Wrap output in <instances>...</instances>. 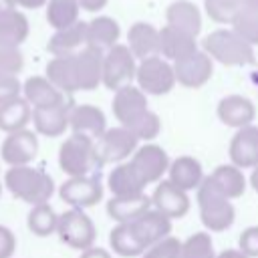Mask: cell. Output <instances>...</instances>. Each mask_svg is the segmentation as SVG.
<instances>
[{
	"label": "cell",
	"mask_w": 258,
	"mask_h": 258,
	"mask_svg": "<svg viewBox=\"0 0 258 258\" xmlns=\"http://www.w3.org/2000/svg\"><path fill=\"white\" fill-rule=\"evenodd\" d=\"M4 185L16 200L26 202L30 206L48 204L50 196L54 194L52 177L46 171L36 169L32 165L10 167L4 173Z\"/></svg>",
	"instance_id": "obj_1"
},
{
	"label": "cell",
	"mask_w": 258,
	"mask_h": 258,
	"mask_svg": "<svg viewBox=\"0 0 258 258\" xmlns=\"http://www.w3.org/2000/svg\"><path fill=\"white\" fill-rule=\"evenodd\" d=\"M198 208H200V218L202 224L210 232H224L234 224L236 212L232 202L216 187V183L208 177L198 187Z\"/></svg>",
	"instance_id": "obj_2"
},
{
	"label": "cell",
	"mask_w": 258,
	"mask_h": 258,
	"mask_svg": "<svg viewBox=\"0 0 258 258\" xmlns=\"http://www.w3.org/2000/svg\"><path fill=\"white\" fill-rule=\"evenodd\" d=\"M204 50L212 60L226 67H244L254 62V46L240 38L232 28H218L204 38Z\"/></svg>",
	"instance_id": "obj_3"
},
{
	"label": "cell",
	"mask_w": 258,
	"mask_h": 258,
	"mask_svg": "<svg viewBox=\"0 0 258 258\" xmlns=\"http://www.w3.org/2000/svg\"><path fill=\"white\" fill-rule=\"evenodd\" d=\"M58 167L69 177L91 175L97 167H101L95 139L71 133V137H67L58 149Z\"/></svg>",
	"instance_id": "obj_4"
},
{
	"label": "cell",
	"mask_w": 258,
	"mask_h": 258,
	"mask_svg": "<svg viewBox=\"0 0 258 258\" xmlns=\"http://www.w3.org/2000/svg\"><path fill=\"white\" fill-rule=\"evenodd\" d=\"M137 73V58L127 44H115L103 54V85L111 91H119L133 85Z\"/></svg>",
	"instance_id": "obj_5"
},
{
	"label": "cell",
	"mask_w": 258,
	"mask_h": 258,
	"mask_svg": "<svg viewBox=\"0 0 258 258\" xmlns=\"http://www.w3.org/2000/svg\"><path fill=\"white\" fill-rule=\"evenodd\" d=\"M56 234L67 246L83 252V250L93 248L95 238H97V228L93 220L85 214V210L71 208L58 216Z\"/></svg>",
	"instance_id": "obj_6"
},
{
	"label": "cell",
	"mask_w": 258,
	"mask_h": 258,
	"mask_svg": "<svg viewBox=\"0 0 258 258\" xmlns=\"http://www.w3.org/2000/svg\"><path fill=\"white\" fill-rule=\"evenodd\" d=\"M135 81H137V87L145 95H167L177 83L173 64L169 60H165L161 54L139 60Z\"/></svg>",
	"instance_id": "obj_7"
},
{
	"label": "cell",
	"mask_w": 258,
	"mask_h": 258,
	"mask_svg": "<svg viewBox=\"0 0 258 258\" xmlns=\"http://www.w3.org/2000/svg\"><path fill=\"white\" fill-rule=\"evenodd\" d=\"M139 139L123 125L107 129L97 141V157L101 165L105 163H123L127 157H131L137 151Z\"/></svg>",
	"instance_id": "obj_8"
},
{
	"label": "cell",
	"mask_w": 258,
	"mask_h": 258,
	"mask_svg": "<svg viewBox=\"0 0 258 258\" xmlns=\"http://www.w3.org/2000/svg\"><path fill=\"white\" fill-rule=\"evenodd\" d=\"M129 163L137 171L141 181L145 185H149V183L161 181V177L167 173L171 161H169L163 147H159L155 143H145V145L137 147V151L131 155Z\"/></svg>",
	"instance_id": "obj_9"
},
{
	"label": "cell",
	"mask_w": 258,
	"mask_h": 258,
	"mask_svg": "<svg viewBox=\"0 0 258 258\" xmlns=\"http://www.w3.org/2000/svg\"><path fill=\"white\" fill-rule=\"evenodd\" d=\"M58 196L64 204L71 208H91L97 206L103 200V183L95 175H83V177H69L60 183Z\"/></svg>",
	"instance_id": "obj_10"
},
{
	"label": "cell",
	"mask_w": 258,
	"mask_h": 258,
	"mask_svg": "<svg viewBox=\"0 0 258 258\" xmlns=\"http://www.w3.org/2000/svg\"><path fill=\"white\" fill-rule=\"evenodd\" d=\"M171 64H173L175 81L187 89L204 87L214 75V60L210 58V54L204 48L196 50L194 54H189L177 62H171Z\"/></svg>",
	"instance_id": "obj_11"
},
{
	"label": "cell",
	"mask_w": 258,
	"mask_h": 258,
	"mask_svg": "<svg viewBox=\"0 0 258 258\" xmlns=\"http://www.w3.org/2000/svg\"><path fill=\"white\" fill-rule=\"evenodd\" d=\"M36 153H38V137H36V131H30V129L8 133L0 145V155L10 167L30 165Z\"/></svg>",
	"instance_id": "obj_12"
},
{
	"label": "cell",
	"mask_w": 258,
	"mask_h": 258,
	"mask_svg": "<svg viewBox=\"0 0 258 258\" xmlns=\"http://www.w3.org/2000/svg\"><path fill=\"white\" fill-rule=\"evenodd\" d=\"M151 208H155L169 220H179L189 212V196L169 179H161L151 194Z\"/></svg>",
	"instance_id": "obj_13"
},
{
	"label": "cell",
	"mask_w": 258,
	"mask_h": 258,
	"mask_svg": "<svg viewBox=\"0 0 258 258\" xmlns=\"http://www.w3.org/2000/svg\"><path fill=\"white\" fill-rule=\"evenodd\" d=\"M230 161L232 165L240 169H254L258 165V127L248 125L242 129H236L230 147Z\"/></svg>",
	"instance_id": "obj_14"
},
{
	"label": "cell",
	"mask_w": 258,
	"mask_h": 258,
	"mask_svg": "<svg viewBox=\"0 0 258 258\" xmlns=\"http://www.w3.org/2000/svg\"><path fill=\"white\" fill-rule=\"evenodd\" d=\"M111 107H113L115 119L123 127H127L129 123H133L137 117H141L149 109L147 107V95L139 87H135V85H127V87L115 91Z\"/></svg>",
	"instance_id": "obj_15"
},
{
	"label": "cell",
	"mask_w": 258,
	"mask_h": 258,
	"mask_svg": "<svg viewBox=\"0 0 258 258\" xmlns=\"http://www.w3.org/2000/svg\"><path fill=\"white\" fill-rule=\"evenodd\" d=\"M69 129L77 135H85L97 141L107 131L105 113L95 105H75L69 113Z\"/></svg>",
	"instance_id": "obj_16"
},
{
	"label": "cell",
	"mask_w": 258,
	"mask_h": 258,
	"mask_svg": "<svg viewBox=\"0 0 258 258\" xmlns=\"http://www.w3.org/2000/svg\"><path fill=\"white\" fill-rule=\"evenodd\" d=\"M103 54L93 46H85L75 54L79 91H93L103 85Z\"/></svg>",
	"instance_id": "obj_17"
},
{
	"label": "cell",
	"mask_w": 258,
	"mask_h": 258,
	"mask_svg": "<svg viewBox=\"0 0 258 258\" xmlns=\"http://www.w3.org/2000/svg\"><path fill=\"white\" fill-rule=\"evenodd\" d=\"M218 119L226 125V127H234V129H242L252 125L254 117H256V107L248 97L242 95H228L224 99H220L218 103Z\"/></svg>",
	"instance_id": "obj_18"
},
{
	"label": "cell",
	"mask_w": 258,
	"mask_h": 258,
	"mask_svg": "<svg viewBox=\"0 0 258 258\" xmlns=\"http://www.w3.org/2000/svg\"><path fill=\"white\" fill-rule=\"evenodd\" d=\"M131 228L147 250L171 234V220L161 212H157L155 208H151L143 216H139L135 222H131Z\"/></svg>",
	"instance_id": "obj_19"
},
{
	"label": "cell",
	"mask_w": 258,
	"mask_h": 258,
	"mask_svg": "<svg viewBox=\"0 0 258 258\" xmlns=\"http://www.w3.org/2000/svg\"><path fill=\"white\" fill-rule=\"evenodd\" d=\"M196 50H200L198 42H196V36H191L187 32H181V30L169 26V24L159 28V54L165 60L177 62V60L194 54Z\"/></svg>",
	"instance_id": "obj_20"
},
{
	"label": "cell",
	"mask_w": 258,
	"mask_h": 258,
	"mask_svg": "<svg viewBox=\"0 0 258 258\" xmlns=\"http://www.w3.org/2000/svg\"><path fill=\"white\" fill-rule=\"evenodd\" d=\"M69 113H71L69 103H62L56 107L32 109L34 131L44 137H60L69 129Z\"/></svg>",
	"instance_id": "obj_21"
},
{
	"label": "cell",
	"mask_w": 258,
	"mask_h": 258,
	"mask_svg": "<svg viewBox=\"0 0 258 258\" xmlns=\"http://www.w3.org/2000/svg\"><path fill=\"white\" fill-rule=\"evenodd\" d=\"M127 46L139 60L159 56V28L149 22H135L127 32Z\"/></svg>",
	"instance_id": "obj_22"
},
{
	"label": "cell",
	"mask_w": 258,
	"mask_h": 258,
	"mask_svg": "<svg viewBox=\"0 0 258 258\" xmlns=\"http://www.w3.org/2000/svg\"><path fill=\"white\" fill-rule=\"evenodd\" d=\"M87 46V22L79 20L69 28L54 30V34L48 38V52L52 56H69L77 54L81 48Z\"/></svg>",
	"instance_id": "obj_23"
},
{
	"label": "cell",
	"mask_w": 258,
	"mask_h": 258,
	"mask_svg": "<svg viewBox=\"0 0 258 258\" xmlns=\"http://www.w3.org/2000/svg\"><path fill=\"white\" fill-rule=\"evenodd\" d=\"M22 93L32 109L56 107V105L67 103L64 93H60L46 77H28L22 85Z\"/></svg>",
	"instance_id": "obj_24"
},
{
	"label": "cell",
	"mask_w": 258,
	"mask_h": 258,
	"mask_svg": "<svg viewBox=\"0 0 258 258\" xmlns=\"http://www.w3.org/2000/svg\"><path fill=\"white\" fill-rule=\"evenodd\" d=\"M169 181L173 185H177L179 189L183 191H191V189H198L200 183L204 181V169H202V163L191 157V155H179L175 157L171 163H169Z\"/></svg>",
	"instance_id": "obj_25"
},
{
	"label": "cell",
	"mask_w": 258,
	"mask_h": 258,
	"mask_svg": "<svg viewBox=\"0 0 258 258\" xmlns=\"http://www.w3.org/2000/svg\"><path fill=\"white\" fill-rule=\"evenodd\" d=\"M165 20L169 26L187 32L191 36L198 38L200 30H202V12L200 8L189 2V0H175L167 6L165 10Z\"/></svg>",
	"instance_id": "obj_26"
},
{
	"label": "cell",
	"mask_w": 258,
	"mask_h": 258,
	"mask_svg": "<svg viewBox=\"0 0 258 258\" xmlns=\"http://www.w3.org/2000/svg\"><path fill=\"white\" fill-rule=\"evenodd\" d=\"M121 28L119 22L111 16H97L87 22V46H93L101 52H107L115 44H119Z\"/></svg>",
	"instance_id": "obj_27"
},
{
	"label": "cell",
	"mask_w": 258,
	"mask_h": 258,
	"mask_svg": "<svg viewBox=\"0 0 258 258\" xmlns=\"http://www.w3.org/2000/svg\"><path fill=\"white\" fill-rule=\"evenodd\" d=\"M60 93L73 95L79 91V81H77V67H75V54L69 56H52L46 64V75H44Z\"/></svg>",
	"instance_id": "obj_28"
},
{
	"label": "cell",
	"mask_w": 258,
	"mask_h": 258,
	"mask_svg": "<svg viewBox=\"0 0 258 258\" xmlns=\"http://www.w3.org/2000/svg\"><path fill=\"white\" fill-rule=\"evenodd\" d=\"M147 210H151V198L141 194L133 198H113L107 202V214L117 224H131L139 216H143Z\"/></svg>",
	"instance_id": "obj_29"
},
{
	"label": "cell",
	"mask_w": 258,
	"mask_h": 258,
	"mask_svg": "<svg viewBox=\"0 0 258 258\" xmlns=\"http://www.w3.org/2000/svg\"><path fill=\"white\" fill-rule=\"evenodd\" d=\"M107 185L113 198H133L145 194V183L131 167V163H119L107 177Z\"/></svg>",
	"instance_id": "obj_30"
},
{
	"label": "cell",
	"mask_w": 258,
	"mask_h": 258,
	"mask_svg": "<svg viewBox=\"0 0 258 258\" xmlns=\"http://www.w3.org/2000/svg\"><path fill=\"white\" fill-rule=\"evenodd\" d=\"M28 18L18 8L0 12V46H20L28 38Z\"/></svg>",
	"instance_id": "obj_31"
},
{
	"label": "cell",
	"mask_w": 258,
	"mask_h": 258,
	"mask_svg": "<svg viewBox=\"0 0 258 258\" xmlns=\"http://www.w3.org/2000/svg\"><path fill=\"white\" fill-rule=\"evenodd\" d=\"M28 123H32V107L24 97L0 105V129L6 135L26 129Z\"/></svg>",
	"instance_id": "obj_32"
},
{
	"label": "cell",
	"mask_w": 258,
	"mask_h": 258,
	"mask_svg": "<svg viewBox=\"0 0 258 258\" xmlns=\"http://www.w3.org/2000/svg\"><path fill=\"white\" fill-rule=\"evenodd\" d=\"M210 179L216 183V187L228 198V200H236L242 198L246 191V177L242 173L240 167L228 163V165H218L212 173Z\"/></svg>",
	"instance_id": "obj_33"
},
{
	"label": "cell",
	"mask_w": 258,
	"mask_h": 258,
	"mask_svg": "<svg viewBox=\"0 0 258 258\" xmlns=\"http://www.w3.org/2000/svg\"><path fill=\"white\" fill-rule=\"evenodd\" d=\"M109 244L115 254L125 256V258L143 256V252H145V246L139 242L131 224H117L109 234Z\"/></svg>",
	"instance_id": "obj_34"
},
{
	"label": "cell",
	"mask_w": 258,
	"mask_h": 258,
	"mask_svg": "<svg viewBox=\"0 0 258 258\" xmlns=\"http://www.w3.org/2000/svg\"><path fill=\"white\" fill-rule=\"evenodd\" d=\"M81 6L77 0H48L46 2V20L54 30H62L79 22Z\"/></svg>",
	"instance_id": "obj_35"
},
{
	"label": "cell",
	"mask_w": 258,
	"mask_h": 258,
	"mask_svg": "<svg viewBox=\"0 0 258 258\" xmlns=\"http://www.w3.org/2000/svg\"><path fill=\"white\" fill-rule=\"evenodd\" d=\"M26 224H28V230L34 236L46 238V236L56 232L58 216H56V212L52 210L50 204H38V206H32V210L28 212Z\"/></svg>",
	"instance_id": "obj_36"
},
{
	"label": "cell",
	"mask_w": 258,
	"mask_h": 258,
	"mask_svg": "<svg viewBox=\"0 0 258 258\" xmlns=\"http://www.w3.org/2000/svg\"><path fill=\"white\" fill-rule=\"evenodd\" d=\"M206 14L218 24H232L238 12L244 8L242 0H204Z\"/></svg>",
	"instance_id": "obj_37"
},
{
	"label": "cell",
	"mask_w": 258,
	"mask_h": 258,
	"mask_svg": "<svg viewBox=\"0 0 258 258\" xmlns=\"http://www.w3.org/2000/svg\"><path fill=\"white\" fill-rule=\"evenodd\" d=\"M181 258H216L214 242L208 232H196L181 242Z\"/></svg>",
	"instance_id": "obj_38"
},
{
	"label": "cell",
	"mask_w": 258,
	"mask_h": 258,
	"mask_svg": "<svg viewBox=\"0 0 258 258\" xmlns=\"http://www.w3.org/2000/svg\"><path fill=\"white\" fill-rule=\"evenodd\" d=\"M232 30L240 38H244L248 44L256 46L258 44V12L250 8H242L232 22Z\"/></svg>",
	"instance_id": "obj_39"
},
{
	"label": "cell",
	"mask_w": 258,
	"mask_h": 258,
	"mask_svg": "<svg viewBox=\"0 0 258 258\" xmlns=\"http://www.w3.org/2000/svg\"><path fill=\"white\" fill-rule=\"evenodd\" d=\"M127 129L141 141H151V139H155L157 135H159V131H161V121H159V117L153 113V111H145L141 117H137L133 123H129L127 125Z\"/></svg>",
	"instance_id": "obj_40"
},
{
	"label": "cell",
	"mask_w": 258,
	"mask_h": 258,
	"mask_svg": "<svg viewBox=\"0 0 258 258\" xmlns=\"http://www.w3.org/2000/svg\"><path fill=\"white\" fill-rule=\"evenodd\" d=\"M24 67V54L20 46H0V73L16 75Z\"/></svg>",
	"instance_id": "obj_41"
},
{
	"label": "cell",
	"mask_w": 258,
	"mask_h": 258,
	"mask_svg": "<svg viewBox=\"0 0 258 258\" xmlns=\"http://www.w3.org/2000/svg\"><path fill=\"white\" fill-rule=\"evenodd\" d=\"M141 258H181V242L173 236H167L165 240L147 248Z\"/></svg>",
	"instance_id": "obj_42"
},
{
	"label": "cell",
	"mask_w": 258,
	"mask_h": 258,
	"mask_svg": "<svg viewBox=\"0 0 258 258\" xmlns=\"http://www.w3.org/2000/svg\"><path fill=\"white\" fill-rule=\"evenodd\" d=\"M20 93H22V85H20L18 77L16 75L0 73V105L8 103L12 99H18Z\"/></svg>",
	"instance_id": "obj_43"
},
{
	"label": "cell",
	"mask_w": 258,
	"mask_h": 258,
	"mask_svg": "<svg viewBox=\"0 0 258 258\" xmlns=\"http://www.w3.org/2000/svg\"><path fill=\"white\" fill-rule=\"evenodd\" d=\"M238 250L248 258H258V226H250L240 234Z\"/></svg>",
	"instance_id": "obj_44"
},
{
	"label": "cell",
	"mask_w": 258,
	"mask_h": 258,
	"mask_svg": "<svg viewBox=\"0 0 258 258\" xmlns=\"http://www.w3.org/2000/svg\"><path fill=\"white\" fill-rule=\"evenodd\" d=\"M16 250V238L10 228L0 224V258H10Z\"/></svg>",
	"instance_id": "obj_45"
},
{
	"label": "cell",
	"mask_w": 258,
	"mask_h": 258,
	"mask_svg": "<svg viewBox=\"0 0 258 258\" xmlns=\"http://www.w3.org/2000/svg\"><path fill=\"white\" fill-rule=\"evenodd\" d=\"M81 10H87V12H99L107 6L109 0H77Z\"/></svg>",
	"instance_id": "obj_46"
},
{
	"label": "cell",
	"mask_w": 258,
	"mask_h": 258,
	"mask_svg": "<svg viewBox=\"0 0 258 258\" xmlns=\"http://www.w3.org/2000/svg\"><path fill=\"white\" fill-rule=\"evenodd\" d=\"M79 258H113V256L109 254V250L99 248V246H93V248H89V250H83Z\"/></svg>",
	"instance_id": "obj_47"
},
{
	"label": "cell",
	"mask_w": 258,
	"mask_h": 258,
	"mask_svg": "<svg viewBox=\"0 0 258 258\" xmlns=\"http://www.w3.org/2000/svg\"><path fill=\"white\" fill-rule=\"evenodd\" d=\"M46 2H48V0H14L16 6H20V8H28V10L40 8V6H44Z\"/></svg>",
	"instance_id": "obj_48"
},
{
	"label": "cell",
	"mask_w": 258,
	"mask_h": 258,
	"mask_svg": "<svg viewBox=\"0 0 258 258\" xmlns=\"http://www.w3.org/2000/svg\"><path fill=\"white\" fill-rule=\"evenodd\" d=\"M216 258H248L246 254H242L240 250H236V248H228V250H224V252H220Z\"/></svg>",
	"instance_id": "obj_49"
},
{
	"label": "cell",
	"mask_w": 258,
	"mask_h": 258,
	"mask_svg": "<svg viewBox=\"0 0 258 258\" xmlns=\"http://www.w3.org/2000/svg\"><path fill=\"white\" fill-rule=\"evenodd\" d=\"M16 4L14 0H0V12H8V10H14Z\"/></svg>",
	"instance_id": "obj_50"
},
{
	"label": "cell",
	"mask_w": 258,
	"mask_h": 258,
	"mask_svg": "<svg viewBox=\"0 0 258 258\" xmlns=\"http://www.w3.org/2000/svg\"><path fill=\"white\" fill-rule=\"evenodd\" d=\"M250 185L254 187V191H258V165L252 169V175H250Z\"/></svg>",
	"instance_id": "obj_51"
},
{
	"label": "cell",
	"mask_w": 258,
	"mask_h": 258,
	"mask_svg": "<svg viewBox=\"0 0 258 258\" xmlns=\"http://www.w3.org/2000/svg\"><path fill=\"white\" fill-rule=\"evenodd\" d=\"M244 8H250V10H256L258 12V0H242Z\"/></svg>",
	"instance_id": "obj_52"
},
{
	"label": "cell",
	"mask_w": 258,
	"mask_h": 258,
	"mask_svg": "<svg viewBox=\"0 0 258 258\" xmlns=\"http://www.w3.org/2000/svg\"><path fill=\"white\" fill-rule=\"evenodd\" d=\"M0 196H2V181H0Z\"/></svg>",
	"instance_id": "obj_53"
}]
</instances>
